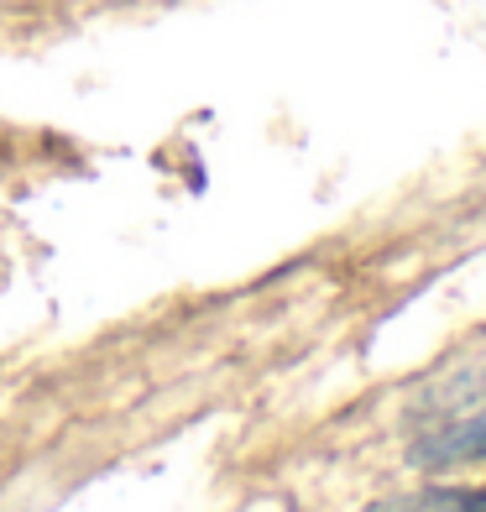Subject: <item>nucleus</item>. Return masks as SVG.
<instances>
[{"mask_svg":"<svg viewBox=\"0 0 486 512\" xmlns=\"http://www.w3.org/2000/svg\"><path fill=\"white\" fill-rule=\"evenodd\" d=\"M408 460H413V465H429V471L486 460V413L455 418V424H445V429L419 434V439H413V450H408Z\"/></svg>","mask_w":486,"mask_h":512,"instance_id":"nucleus-1","label":"nucleus"},{"mask_svg":"<svg viewBox=\"0 0 486 512\" xmlns=\"http://www.w3.org/2000/svg\"><path fill=\"white\" fill-rule=\"evenodd\" d=\"M372 512H486V486H434V492L377 502Z\"/></svg>","mask_w":486,"mask_h":512,"instance_id":"nucleus-2","label":"nucleus"}]
</instances>
